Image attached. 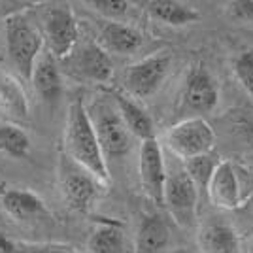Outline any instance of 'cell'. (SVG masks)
Wrapping results in <instances>:
<instances>
[{"label":"cell","mask_w":253,"mask_h":253,"mask_svg":"<svg viewBox=\"0 0 253 253\" xmlns=\"http://www.w3.org/2000/svg\"><path fill=\"white\" fill-rule=\"evenodd\" d=\"M64 148L66 155L74 159L78 165L85 167L102 183L108 181L110 178L108 161L100 148L93 119L85 110L82 98H76L68 108V117L64 126Z\"/></svg>","instance_id":"6da1fadb"},{"label":"cell","mask_w":253,"mask_h":253,"mask_svg":"<svg viewBox=\"0 0 253 253\" xmlns=\"http://www.w3.org/2000/svg\"><path fill=\"white\" fill-rule=\"evenodd\" d=\"M43 36L31 19L23 13H13L6 19V47L11 64L17 72L31 80L34 66L42 57Z\"/></svg>","instance_id":"7a4b0ae2"},{"label":"cell","mask_w":253,"mask_h":253,"mask_svg":"<svg viewBox=\"0 0 253 253\" xmlns=\"http://www.w3.org/2000/svg\"><path fill=\"white\" fill-rule=\"evenodd\" d=\"M100 179L78 165L66 153L59 159V189L68 208L80 213H89L98 199Z\"/></svg>","instance_id":"3957f363"},{"label":"cell","mask_w":253,"mask_h":253,"mask_svg":"<svg viewBox=\"0 0 253 253\" xmlns=\"http://www.w3.org/2000/svg\"><path fill=\"white\" fill-rule=\"evenodd\" d=\"M89 116L93 119L96 136H98L106 161L108 159H123L130 153L132 132L125 125L117 108L104 100H98L93 104V110L89 112Z\"/></svg>","instance_id":"277c9868"},{"label":"cell","mask_w":253,"mask_h":253,"mask_svg":"<svg viewBox=\"0 0 253 253\" xmlns=\"http://www.w3.org/2000/svg\"><path fill=\"white\" fill-rule=\"evenodd\" d=\"M165 144L174 155L187 161L211 153L215 148V132L204 117H187L167 130Z\"/></svg>","instance_id":"5b68a950"},{"label":"cell","mask_w":253,"mask_h":253,"mask_svg":"<svg viewBox=\"0 0 253 253\" xmlns=\"http://www.w3.org/2000/svg\"><path fill=\"white\" fill-rule=\"evenodd\" d=\"M219 104V87L204 64H195L185 78L181 91V110L191 117L211 114Z\"/></svg>","instance_id":"8992f818"},{"label":"cell","mask_w":253,"mask_h":253,"mask_svg":"<svg viewBox=\"0 0 253 253\" xmlns=\"http://www.w3.org/2000/svg\"><path fill=\"white\" fill-rule=\"evenodd\" d=\"M199 187L189 178L185 169L170 172L165 187V208L179 227H191L197 219Z\"/></svg>","instance_id":"52a82bcc"},{"label":"cell","mask_w":253,"mask_h":253,"mask_svg":"<svg viewBox=\"0 0 253 253\" xmlns=\"http://www.w3.org/2000/svg\"><path fill=\"white\" fill-rule=\"evenodd\" d=\"M172 57L169 51H159L130 64L125 72V87L130 96L149 98L159 91L170 70Z\"/></svg>","instance_id":"ba28073f"},{"label":"cell","mask_w":253,"mask_h":253,"mask_svg":"<svg viewBox=\"0 0 253 253\" xmlns=\"http://www.w3.org/2000/svg\"><path fill=\"white\" fill-rule=\"evenodd\" d=\"M138 172H140L142 189L148 195L149 201H153L157 206H165V187H167L169 172L163 157V148L157 142V138L142 142Z\"/></svg>","instance_id":"9c48e42d"},{"label":"cell","mask_w":253,"mask_h":253,"mask_svg":"<svg viewBox=\"0 0 253 253\" xmlns=\"http://www.w3.org/2000/svg\"><path fill=\"white\" fill-rule=\"evenodd\" d=\"M43 34L55 59H66L80 38V29L68 6L51 8L43 17Z\"/></svg>","instance_id":"30bf717a"},{"label":"cell","mask_w":253,"mask_h":253,"mask_svg":"<svg viewBox=\"0 0 253 253\" xmlns=\"http://www.w3.org/2000/svg\"><path fill=\"white\" fill-rule=\"evenodd\" d=\"M206 193L211 204L219 210H236L244 206L236 165H232L231 161H221Z\"/></svg>","instance_id":"8fae6325"},{"label":"cell","mask_w":253,"mask_h":253,"mask_svg":"<svg viewBox=\"0 0 253 253\" xmlns=\"http://www.w3.org/2000/svg\"><path fill=\"white\" fill-rule=\"evenodd\" d=\"M197 242L202 253H240L238 232L223 217H210L202 223Z\"/></svg>","instance_id":"7c38bea8"},{"label":"cell","mask_w":253,"mask_h":253,"mask_svg":"<svg viewBox=\"0 0 253 253\" xmlns=\"http://www.w3.org/2000/svg\"><path fill=\"white\" fill-rule=\"evenodd\" d=\"M144 43V34L121 21H104L98 29V45L108 53L130 55Z\"/></svg>","instance_id":"4fadbf2b"},{"label":"cell","mask_w":253,"mask_h":253,"mask_svg":"<svg viewBox=\"0 0 253 253\" xmlns=\"http://www.w3.org/2000/svg\"><path fill=\"white\" fill-rule=\"evenodd\" d=\"M2 206L13 219L23 223L51 215L45 202L29 189H8L2 195Z\"/></svg>","instance_id":"5bb4252c"},{"label":"cell","mask_w":253,"mask_h":253,"mask_svg":"<svg viewBox=\"0 0 253 253\" xmlns=\"http://www.w3.org/2000/svg\"><path fill=\"white\" fill-rule=\"evenodd\" d=\"M74 68L78 70V74L96 84L110 82V78L114 74L112 57L98 43H85L82 51L76 55Z\"/></svg>","instance_id":"9a60e30c"},{"label":"cell","mask_w":253,"mask_h":253,"mask_svg":"<svg viewBox=\"0 0 253 253\" xmlns=\"http://www.w3.org/2000/svg\"><path fill=\"white\" fill-rule=\"evenodd\" d=\"M34 91L45 102H57L63 95V78L57 66V59L51 53H45L38 59L31 78Z\"/></svg>","instance_id":"2e32d148"},{"label":"cell","mask_w":253,"mask_h":253,"mask_svg":"<svg viewBox=\"0 0 253 253\" xmlns=\"http://www.w3.org/2000/svg\"><path fill=\"white\" fill-rule=\"evenodd\" d=\"M114 102H116L117 112L121 114L125 125L128 126V130L132 132V136L144 140H151L155 138V125L153 119L149 117V114L138 104L136 100H132L130 96L123 95V93H112Z\"/></svg>","instance_id":"e0dca14e"},{"label":"cell","mask_w":253,"mask_h":253,"mask_svg":"<svg viewBox=\"0 0 253 253\" xmlns=\"http://www.w3.org/2000/svg\"><path fill=\"white\" fill-rule=\"evenodd\" d=\"M170 242V227L159 213L142 217L136 236V253H161Z\"/></svg>","instance_id":"ac0fdd59"},{"label":"cell","mask_w":253,"mask_h":253,"mask_svg":"<svg viewBox=\"0 0 253 253\" xmlns=\"http://www.w3.org/2000/svg\"><path fill=\"white\" fill-rule=\"evenodd\" d=\"M146 6L148 13L155 21L169 27H187L201 19V13L197 8L176 0H151Z\"/></svg>","instance_id":"d6986e66"},{"label":"cell","mask_w":253,"mask_h":253,"mask_svg":"<svg viewBox=\"0 0 253 253\" xmlns=\"http://www.w3.org/2000/svg\"><path fill=\"white\" fill-rule=\"evenodd\" d=\"M125 248L123 225L116 221L98 223L87 238V253H125Z\"/></svg>","instance_id":"ffe728a7"},{"label":"cell","mask_w":253,"mask_h":253,"mask_svg":"<svg viewBox=\"0 0 253 253\" xmlns=\"http://www.w3.org/2000/svg\"><path fill=\"white\" fill-rule=\"evenodd\" d=\"M0 110L11 117H27L29 114L23 87L8 76L0 80Z\"/></svg>","instance_id":"44dd1931"},{"label":"cell","mask_w":253,"mask_h":253,"mask_svg":"<svg viewBox=\"0 0 253 253\" xmlns=\"http://www.w3.org/2000/svg\"><path fill=\"white\" fill-rule=\"evenodd\" d=\"M221 165V159L217 157L213 151L206 153V155H199V157H193L183 161V169L189 174V178L195 181V185L199 187V191H208L211 178L215 174L217 167Z\"/></svg>","instance_id":"7402d4cb"},{"label":"cell","mask_w":253,"mask_h":253,"mask_svg":"<svg viewBox=\"0 0 253 253\" xmlns=\"http://www.w3.org/2000/svg\"><path fill=\"white\" fill-rule=\"evenodd\" d=\"M0 151L11 159H25L31 151V138L17 125H0Z\"/></svg>","instance_id":"603a6c76"},{"label":"cell","mask_w":253,"mask_h":253,"mask_svg":"<svg viewBox=\"0 0 253 253\" xmlns=\"http://www.w3.org/2000/svg\"><path fill=\"white\" fill-rule=\"evenodd\" d=\"M234 76L246 89V93L253 96V49H246L236 57Z\"/></svg>","instance_id":"cb8c5ba5"},{"label":"cell","mask_w":253,"mask_h":253,"mask_svg":"<svg viewBox=\"0 0 253 253\" xmlns=\"http://www.w3.org/2000/svg\"><path fill=\"white\" fill-rule=\"evenodd\" d=\"M89 6H93V10L104 15L108 21H117L130 10V4L125 0H93L89 2Z\"/></svg>","instance_id":"d4e9b609"},{"label":"cell","mask_w":253,"mask_h":253,"mask_svg":"<svg viewBox=\"0 0 253 253\" xmlns=\"http://www.w3.org/2000/svg\"><path fill=\"white\" fill-rule=\"evenodd\" d=\"M17 253H78L72 246L59 242H15Z\"/></svg>","instance_id":"484cf974"},{"label":"cell","mask_w":253,"mask_h":253,"mask_svg":"<svg viewBox=\"0 0 253 253\" xmlns=\"http://www.w3.org/2000/svg\"><path fill=\"white\" fill-rule=\"evenodd\" d=\"M229 15L238 21H252L253 19V0H236L229 4Z\"/></svg>","instance_id":"4316f807"},{"label":"cell","mask_w":253,"mask_h":253,"mask_svg":"<svg viewBox=\"0 0 253 253\" xmlns=\"http://www.w3.org/2000/svg\"><path fill=\"white\" fill-rule=\"evenodd\" d=\"M0 253H17L15 252V242L10 240L6 234L0 232Z\"/></svg>","instance_id":"83f0119b"},{"label":"cell","mask_w":253,"mask_h":253,"mask_svg":"<svg viewBox=\"0 0 253 253\" xmlns=\"http://www.w3.org/2000/svg\"><path fill=\"white\" fill-rule=\"evenodd\" d=\"M244 138H246L248 146H250V148H252V151H253V123H252V125L244 126Z\"/></svg>","instance_id":"f1b7e54d"},{"label":"cell","mask_w":253,"mask_h":253,"mask_svg":"<svg viewBox=\"0 0 253 253\" xmlns=\"http://www.w3.org/2000/svg\"><path fill=\"white\" fill-rule=\"evenodd\" d=\"M248 253H253V242L250 244V252H248Z\"/></svg>","instance_id":"f546056e"},{"label":"cell","mask_w":253,"mask_h":253,"mask_svg":"<svg viewBox=\"0 0 253 253\" xmlns=\"http://www.w3.org/2000/svg\"><path fill=\"white\" fill-rule=\"evenodd\" d=\"M250 202H252V204H253V195H252V201H250Z\"/></svg>","instance_id":"4dcf8cb0"}]
</instances>
